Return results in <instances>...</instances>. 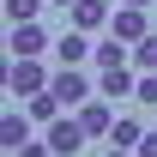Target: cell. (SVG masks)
<instances>
[{"mask_svg": "<svg viewBox=\"0 0 157 157\" xmlns=\"http://www.w3.org/2000/svg\"><path fill=\"white\" fill-rule=\"evenodd\" d=\"M127 6H151V0H127Z\"/></svg>", "mask_w": 157, "mask_h": 157, "instance_id": "obj_21", "label": "cell"}, {"mask_svg": "<svg viewBox=\"0 0 157 157\" xmlns=\"http://www.w3.org/2000/svg\"><path fill=\"white\" fill-rule=\"evenodd\" d=\"M103 157H139V151H127V145H109V151H103Z\"/></svg>", "mask_w": 157, "mask_h": 157, "instance_id": "obj_19", "label": "cell"}, {"mask_svg": "<svg viewBox=\"0 0 157 157\" xmlns=\"http://www.w3.org/2000/svg\"><path fill=\"white\" fill-rule=\"evenodd\" d=\"M133 103H151V109H157V73H139V91H133Z\"/></svg>", "mask_w": 157, "mask_h": 157, "instance_id": "obj_16", "label": "cell"}, {"mask_svg": "<svg viewBox=\"0 0 157 157\" xmlns=\"http://www.w3.org/2000/svg\"><path fill=\"white\" fill-rule=\"evenodd\" d=\"M18 145H30V115L12 109V115L0 121V151H18Z\"/></svg>", "mask_w": 157, "mask_h": 157, "instance_id": "obj_10", "label": "cell"}, {"mask_svg": "<svg viewBox=\"0 0 157 157\" xmlns=\"http://www.w3.org/2000/svg\"><path fill=\"white\" fill-rule=\"evenodd\" d=\"M48 6H60V12H73V0H48Z\"/></svg>", "mask_w": 157, "mask_h": 157, "instance_id": "obj_20", "label": "cell"}, {"mask_svg": "<svg viewBox=\"0 0 157 157\" xmlns=\"http://www.w3.org/2000/svg\"><path fill=\"white\" fill-rule=\"evenodd\" d=\"M12 157H55V145H48V139H42V145H36V139H30V145H18V151H12Z\"/></svg>", "mask_w": 157, "mask_h": 157, "instance_id": "obj_17", "label": "cell"}, {"mask_svg": "<svg viewBox=\"0 0 157 157\" xmlns=\"http://www.w3.org/2000/svg\"><path fill=\"white\" fill-rule=\"evenodd\" d=\"M48 0H6V24H24V18H36Z\"/></svg>", "mask_w": 157, "mask_h": 157, "instance_id": "obj_15", "label": "cell"}, {"mask_svg": "<svg viewBox=\"0 0 157 157\" xmlns=\"http://www.w3.org/2000/svg\"><path fill=\"white\" fill-rule=\"evenodd\" d=\"M139 139H145V127H139L133 115H115V127H109V145H127V151H139Z\"/></svg>", "mask_w": 157, "mask_h": 157, "instance_id": "obj_12", "label": "cell"}, {"mask_svg": "<svg viewBox=\"0 0 157 157\" xmlns=\"http://www.w3.org/2000/svg\"><path fill=\"white\" fill-rule=\"evenodd\" d=\"M85 55H97V48H91V30L67 24V36H55V60H60V67H78Z\"/></svg>", "mask_w": 157, "mask_h": 157, "instance_id": "obj_8", "label": "cell"}, {"mask_svg": "<svg viewBox=\"0 0 157 157\" xmlns=\"http://www.w3.org/2000/svg\"><path fill=\"white\" fill-rule=\"evenodd\" d=\"M133 91H139V67H133V60H121V67H103V73H97V97L115 103V97H133Z\"/></svg>", "mask_w": 157, "mask_h": 157, "instance_id": "obj_2", "label": "cell"}, {"mask_svg": "<svg viewBox=\"0 0 157 157\" xmlns=\"http://www.w3.org/2000/svg\"><path fill=\"white\" fill-rule=\"evenodd\" d=\"M48 67H42V55H12V73H6V91L12 97H36V91H48Z\"/></svg>", "mask_w": 157, "mask_h": 157, "instance_id": "obj_1", "label": "cell"}, {"mask_svg": "<svg viewBox=\"0 0 157 157\" xmlns=\"http://www.w3.org/2000/svg\"><path fill=\"white\" fill-rule=\"evenodd\" d=\"M109 30H115L121 42H145L151 36V18H145V6H127V0H121V12L109 18Z\"/></svg>", "mask_w": 157, "mask_h": 157, "instance_id": "obj_5", "label": "cell"}, {"mask_svg": "<svg viewBox=\"0 0 157 157\" xmlns=\"http://www.w3.org/2000/svg\"><path fill=\"white\" fill-rule=\"evenodd\" d=\"M78 121H85V133H91V139H109V127H115L109 97H85V103H78Z\"/></svg>", "mask_w": 157, "mask_h": 157, "instance_id": "obj_7", "label": "cell"}, {"mask_svg": "<svg viewBox=\"0 0 157 157\" xmlns=\"http://www.w3.org/2000/svg\"><path fill=\"white\" fill-rule=\"evenodd\" d=\"M91 60H97V73H103V67H121V60H133V42H121L115 30H109V36L97 42V55H91Z\"/></svg>", "mask_w": 157, "mask_h": 157, "instance_id": "obj_11", "label": "cell"}, {"mask_svg": "<svg viewBox=\"0 0 157 157\" xmlns=\"http://www.w3.org/2000/svg\"><path fill=\"white\" fill-rule=\"evenodd\" d=\"M139 157H157V133H145V139H139Z\"/></svg>", "mask_w": 157, "mask_h": 157, "instance_id": "obj_18", "label": "cell"}, {"mask_svg": "<svg viewBox=\"0 0 157 157\" xmlns=\"http://www.w3.org/2000/svg\"><path fill=\"white\" fill-rule=\"evenodd\" d=\"M60 109H67V103H60L55 91H36V97H30V121H42V127H48V121H60Z\"/></svg>", "mask_w": 157, "mask_h": 157, "instance_id": "obj_13", "label": "cell"}, {"mask_svg": "<svg viewBox=\"0 0 157 157\" xmlns=\"http://www.w3.org/2000/svg\"><path fill=\"white\" fill-rule=\"evenodd\" d=\"M12 55H48V48H55V42H48V30H42L36 18H24V24H12Z\"/></svg>", "mask_w": 157, "mask_h": 157, "instance_id": "obj_6", "label": "cell"}, {"mask_svg": "<svg viewBox=\"0 0 157 157\" xmlns=\"http://www.w3.org/2000/svg\"><path fill=\"white\" fill-rule=\"evenodd\" d=\"M48 91H55V97L67 103V109H78V103L91 97V78L78 73V67H55V78H48Z\"/></svg>", "mask_w": 157, "mask_h": 157, "instance_id": "obj_3", "label": "cell"}, {"mask_svg": "<svg viewBox=\"0 0 157 157\" xmlns=\"http://www.w3.org/2000/svg\"><path fill=\"white\" fill-rule=\"evenodd\" d=\"M42 139L55 145V157H78L91 133H85V121H48V133H42Z\"/></svg>", "mask_w": 157, "mask_h": 157, "instance_id": "obj_4", "label": "cell"}, {"mask_svg": "<svg viewBox=\"0 0 157 157\" xmlns=\"http://www.w3.org/2000/svg\"><path fill=\"white\" fill-rule=\"evenodd\" d=\"M133 67H139V73H157V30L145 42H133Z\"/></svg>", "mask_w": 157, "mask_h": 157, "instance_id": "obj_14", "label": "cell"}, {"mask_svg": "<svg viewBox=\"0 0 157 157\" xmlns=\"http://www.w3.org/2000/svg\"><path fill=\"white\" fill-rule=\"evenodd\" d=\"M67 18H73L78 30H103V24L115 18V6H109V0H73V12H67Z\"/></svg>", "mask_w": 157, "mask_h": 157, "instance_id": "obj_9", "label": "cell"}]
</instances>
